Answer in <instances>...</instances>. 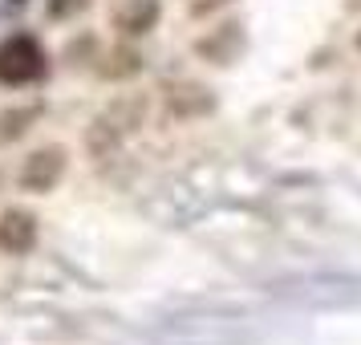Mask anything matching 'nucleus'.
I'll return each mask as SVG.
<instances>
[{"instance_id": "1", "label": "nucleus", "mask_w": 361, "mask_h": 345, "mask_svg": "<svg viewBox=\"0 0 361 345\" xmlns=\"http://www.w3.org/2000/svg\"><path fill=\"white\" fill-rule=\"evenodd\" d=\"M45 69H49V61H45V49L37 37L17 33L0 45V82L4 85H33L45 78Z\"/></svg>"}, {"instance_id": "2", "label": "nucleus", "mask_w": 361, "mask_h": 345, "mask_svg": "<svg viewBox=\"0 0 361 345\" xmlns=\"http://www.w3.org/2000/svg\"><path fill=\"white\" fill-rule=\"evenodd\" d=\"M61 175H66V150L45 147L20 167V187H25V191H53Z\"/></svg>"}, {"instance_id": "3", "label": "nucleus", "mask_w": 361, "mask_h": 345, "mask_svg": "<svg viewBox=\"0 0 361 345\" xmlns=\"http://www.w3.org/2000/svg\"><path fill=\"white\" fill-rule=\"evenodd\" d=\"M37 244V219L20 207H8L0 215V252L8 256H25Z\"/></svg>"}, {"instance_id": "4", "label": "nucleus", "mask_w": 361, "mask_h": 345, "mask_svg": "<svg viewBox=\"0 0 361 345\" xmlns=\"http://www.w3.org/2000/svg\"><path fill=\"white\" fill-rule=\"evenodd\" d=\"M154 17H159V4H154V0H134L130 8L118 13V25H122L126 33H147L150 25H154Z\"/></svg>"}, {"instance_id": "5", "label": "nucleus", "mask_w": 361, "mask_h": 345, "mask_svg": "<svg viewBox=\"0 0 361 345\" xmlns=\"http://www.w3.org/2000/svg\"><path fill=\"white\" fill-rule=\"evenodd\" d=\"M357 49H361V37H357Z\"/></svg>"}]
</instances>
